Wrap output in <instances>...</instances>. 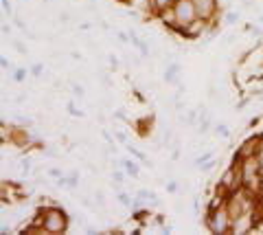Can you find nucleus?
Listing matches in <instances>:
<instances>
[{
    "label": "nucleus",
    "instance_id": "1",
    "mask_svg": "<svg viewBox=\"0 0 263 235\" xmlns=\"http://www.w3.org/2000/svg\"><path fill=\"white\" fill-rule=\"evenodd\" d=\"M239 165V174H241V187L257 196V193L263 189V163L259 156H248L241 160H235Z\"/></svg>",
    "mask_w": 263,
    "mask_h": 235
},
{
    "label": "nucleus",
    "instance_id": "2",
    "mask_svg": "<svg viewBox=\"0 0 263 235\" xmlns=\"http://www.w3.org/2000/svg\"><path fill=\"white\" fill-rule=\"evenodd\" d=\"M70 226V215L64 211L62 207L51 205L40 209V220H37V229L44 233H53V235H62L68 231Z\"/></svg>",
    "mask_w": 263,
    "mask_h": 235
},
{
    "label": "nucleus",
    "instance_id": "3",
    "mask_svg": "<svg viewBox=\"0 0 263 235\" xmlns=\"http://www.w3.org/2000/svg\"><path fill=\"white\" fill-rule=\"evenodd\" d=\"M206 229L211 233H230V229H233V213H230L228 209V200L221 198L217 205H213L209 211H206Z\"/></svg>",
    "mask_w": 263,
    "mask_h": 235
},
{
    "label": "nucleus",
    "instance_id": "4",
    "mask_svg": "<svg viewBox=\"0 0 263 235\" xmlns=\"http://www.w3.org/2000/svg\"><path fill=\"white\" fill-rule=\"evenodd\" d=\"M174 11H176V22H178V33L197 20V11H195L193 0H176Z\"/></svg>",
    "mask_w": 263,
    "mask_h": 235
},
{
    "label": "nucleus",
    "instance_id": "5",
    "mask_svg": "<svg viewBox=\"0 0 263 235\" xmlns=\"http://www.w3.org/2000/svg\"><path fill=\"white\" fill-rule=\"evenodd\" d=\"M193 5H195V11L200 20L213 22L219 13V0H193Z\"/></svg>",
    "mask_w": 263,
    "mask_h": 235
},
{
    "label": "nucleus",
    "instance_id": "6",
    "mask_svg": "<svg viewBox=\"0 0 263 235\" xmlns=\"http://www.w3.org/2000/svg\"><path fill=\"white\" fill-rule=\"evenodd\" d=\"M261 145H263V136H250L248 141L241 143V148H239V152H237L235 160H241V158H248V156H259Z\"/></svg>",
    "mask_w": 263,
    "mask_h": 235
},
{
    "label": "nucleus",
    "instance_id": "7",
    "mask_svg": "<svg viewBox=\"0 0 263 235\" xmlns=\"http://www.w3.org/2000/svg\"><path fill=\"white\" fill-rule=\"evenodd\" d=\"M252 229H254V213L252 211H246V213H239L237 218H233V229H230V233L241 235V233H250Z\"/></svg>",
    "mask_w": 263,
    "mask_h": 235
},
{
    "label": "nucleus",
    "instance_id": "8",
    "mask_svg": "<svg viewBox=\"0 0 263 235\" xmlns=\"http://www.w3.org/2000/svg\"><path fill=\"white\" fill-rule=\"evenodd\" d=\"M174 3L176 0H149V9L156 15V13H160L164 9H169V7H174Z\"/></svg>",
    "mask_w": 263,
    "mask_h": 235
},
{
    "label": "nucleus",
    "instance_id": "9",
    "mask_svg": "<svg viewBox=\"0 0 263 235\" xmlns=\"http://www.w3.org/2000/svg\"><path fill=\"white\" fill-rule=\"evenodd\" d=\"M123 169H125L127 176H132V178H136L138 174H141V169H138V165L132 158H123Z\"/></svg>",
    "mask_w": 263,
    "mask_h": 235
},
{
    "label": "nucleus",
    "instance_id": "10",
    "mask_svg": "<svg viewBox=\"0 0 263 235\" xmlns=\"http://www.w3.org/2000/svg\"><path fill=\"white\" fill-rule=\"evenodd\" d=\"M117 202L121 207H132L134 205V200H132V196L127 191H117Z\"/></svg>",
    "mask_w": 263,
    "mask_h": 235
},
{
    "label": "nucleus",
    "instance_id": "11",
    "mask_svg": "<svg viewBox=\"0 0 263 235\" xmlns=\"http://www.w3.org/2000/svg\"><path fill=\"white\" fill-rule=\"evenodd\" d=\"M66 112H68L70 117H77V119H84V117H86V112H84V110H79V108H77L72 101L66 103Z\"/></svg>",
    "mask_w": 263,
    "mask_h": 235
},
{
    "label": "nucleus",
    "instance_id": "12",
    "mask_svg": "<svg viewBox=\"0 0 263 235\" xmlns=\"http://www.w3.org/2000/svg\"><path fill=\"white\" fill-rule=\"evenodd\" d=\"M27 75H29V70H27V68H13L11 79H13L15 84H22L24 79H27Z\"/></svg>",
    "mask_w": 263,
    "mask_h": 235
},
{
    "label": "nucleus",
    "instance_id": "13",
    "mask_svg": "<svg viewBox=\"0 0 263 235\" xmlns=\"http://www.w3.org/2000/svg\"><path fill=\"white\" fill-rule=\"evenodd\" d=\"M70 91L75 93V99H84L86 97V88H84V84H79V82H70Z\"/></svg>",
    "mask_w": 263,
    "mask_h": 235
},
{
    "label": "nucleus",
    "instance_id": "14",
    "mask_svg": "<svg viewBox=\"0 0 263 235\" xmlns=\"http://www.w3.org/2000/svg\"><path fill=\"white\" fill-rule=\"evenodd\" d=\"M215 134L221 136V139H230V136H233V132H230V128L226 123H217L215 125Z\"/></svg>",
    "mask_w": 263,
    "mask_h": 235
},
{
    "label": "nucleus",
    "instance_id": "15",
    "mask_svg": "<svg viewBox=\"0 0 263 235\" xmlns=\"http://www.w3.org/2000/svg\"><path fill=\"white\" fill-rule=\"evenodd\" d=\"M219 163V160H213V158H209V160H204L202 165H197V169H200L202 174H209V172H213L215 169V165Z\"/></svg>",
    "mask_w": 263,
    "mask_h": 235
},
{
    "label": "nucleus",
    "instance_id": "16",
    "mask_svg": "<svg viewBox=\"0 0 263 235\" xmlns=\"http://www.w3.org/2000/svg\"><path fill=\"white\" fill-rule=\"evenodd\" d=\"M125 150H127V152H129L136 160H145V158H147V154H145V152H141V150H136L132 143H127V145H125Z\"/></svg>",
    "mask_w": 263,
    "mask_h": 235
},
{
    "label": "nucleus",
    "instance_id": "17",
    "mask_svg": "<svg viewBox=\"0 0 263 235\" xmlns=\"http://www.w3.org/2000/svg\"><path fill=\"white\" fill-rule=\"evenodd\" d=\"M125 180H127V176L123 174L121 169H114V172H112V183H119V185H123Z\"/></svg>",
    "mask_w": 263,
    "mask_h": 235
},
{
    "label": "nucleus",
    "instance_id": "18",
    "mask_svg": "<svg viewBox=\"0 0 263 235\" xmlns=\"http://www.w3.org/2000/svg\"><path fill=\"white\" fill-rule=\"evenodd\" d=\"M13 48H15L18 53H22V55H27V53H29V48H27V44H24L22 40H15V42H13Z\"/></svg>",
    "mask_w": 263,
    "mask_h": 235
},
{
    "label": "nucleus",
    "instance_id": "19",
    "mask_svg": "<svg viewBox=\"0 0 263 235\" xmlns=\"http://www.w3.org/2000/svg\"><path fill=\"white\" fill-rule=\"evenodd\" d=\"M114 139H117V143H125V145H127L129 136H127L125 132H121V130H114Z\"/></svg>",
    "mask_w": 263,
    "mask_h": 235
},
{
    "label": "nucleus",
    "instance_id": "20",
    "mask_svg": "<svg viewBox=\"0 0 263 235\" xmlns=\"http://www.w3.org/2000/svg\"><path fill=\"white\" fill-rule=\"evenodd\" d=\"M95 200H97L99 207L105 205V193H103V189H95Z\"/></svg>",
    "mask_w": 263,
    "mask_h": 235
},
{
    "label": "nucleus",
    "instance_id": "21",
    "mask_svg": "<svg viewBox=\"0 0 263 235\" xmlns=\"http://www.w3.org/2000/svg\"><path fill=\"white\" fill-rule=\"evenodd\" d=\"M42 73H44V64H35V66L31 68V75H33V77H37V79H40V77H44Z\"/></svg>",
    "mask_w": 263,
    "mask_h": 235
},
{
    "label": "nucleus",
    "instance_id": "22",
    "mask_svg": "<svg viewBox=\"0 0 263 235\" xmlns=\"http://www.w3.org/2000/svg\"><path fill=\"white\" fill-rule=\"evenodd\" d=\"M66 187H68V189H77V187H79V178H75V176H70V174H68V180H66Z\"/></svg>",
    "mask_w": 263,
    "mask_h": 235
},
{
    "label": "nucleus",
    "instance_id": "23",
    "mask_svg": "<svg viewBox=\"0 0 263 235\" xmlns=\"http://www.w3.org/2000/svg\"><path fill=\"white\" fill-rule=\"evenodd\" d=\"M178 191H180L178 180H169V183H167V193H178Z\"/></svg>",
    "mask_w": 263,
    "mask_h": 235
},
{
    "label": "nucleus",
    "instance_id": "24",
    "mask_svg": "<svg viewBox=\"0 0 263 235\" xmlns=\"http://www.w3.org/2000/svg\"><path fill=\"white\" fill-rule=\"evenodd\" d=\"M237 20H239V13H237V11H228L226 13V22L228 24H237Z\"/></svg>",
    "mask_w": 263,
    "mask_h": 235
},
{
    "label": "nucleus",
    "instance_id": "25",
    "mask_svg": "<svg viewBox=\"0 0 263 235\" xmlns=\"http://www.w3.org/2000/svg\"><path fill=\"white\" fill-rule=\"evenodd\" d=\"M46 174L51 176V178H62V169H57V167H51V169H46Z\"/></svg>",
    "mask_w": 263,
    "mask_h": 235
},
{
    "label": "nucleus",
    "instance_id": "26",
    "mask_svg": "<svg viewBox=\"0 0 263 235\" xmlns=\"http://www.w3.org/2000/svg\"><path fill=\"white\" fill-rule=\"evenodd\" d=\"M108 62H110V68L112 70L119 68V58H117V55H108Z\"/></svg>",
    "mask_w": 263,
    "mask_h": 235
},
{
    "label": "nucleus",
    "instance_id": "27",
    "mask_svg": "<svg viewBox=\"0 0 263 235\" xmlns=\"http://www.w3.org/2000/svg\"><path fill=\"white\" fill-rule=\"evenodd\" d=\"M3 9L7 15H11L13 13V7H11V0H3Z\"/></svg>",
    "mask_w": 263,
    "mask_h": 235
},
{
    "label": "nucleus",
    "instance_id": "28",
    "mask_svg": "<svg viewBox=\"0 0 263 235\" xmlns=\"http://www.w3.org/2000/svg\"><path fill=\"white\" fill-rule=\"evenodd\" d=\"M114 119H119V121H127V115H125V112H121V110H114Z\"/></svg>",
    "mask_w": 263,
    "mask_h": 235
},
{
    "label": "nucleus",
    "instance_id": "29",
    "mask_svg": "<svg viewBox=\"0 0 263 235\" xmlns=\"http://www.w3.org/2000/svg\"><path fill=\"white\" fill-rule=\"evenodd\" d=\"M0 66H3L5 70H9V68H11V62L7 60V58H0Z\"/></svg>",
    "mask_w": 263,
    "mask_h": 235
},
{
    "label": "nucleus",
    "instance_id": "30",
    "mask_svg": "<svg viewBox=\"0 0 263 235\" xmlns=\"http://www.w3.org/2000/svg\"><path fill=\"white\" fill-rule=\"evenodd\" d=\"M24 101H27V95H18V97H15V103H24Z\"/></svg>",
    "mask_w": 263,
    "mask_h": 235
},
{
    "label": "nucleus",
    "instance_id": "31",
    "mask_svg": "<svg viewBox=\"0 0 263 235\" xmlns=\"http://www.w3.org/2000/svg\"><path fill=\"white\" fill-rule=\"evenodd\" d=\"M0 233H5V235H9V233H11V226H7V224H3V229H0Z\"/></svg>",
    "mask_w": 263,
    "mask_h": 235
},
{
    "label": "nucleus",
    "instance_id": "32",
    "mask_svg": "<svg viewBox=\"0 0 263 235\" xmlns=\"http://www.w3.org/2000/svg\"><path fill=\"white\" fill-rule=\"evenodd\" d=\"M3 33H5V35L11 33V27H9V24H5V27H3Z\"/></svg>",
    "mask_w": 263,
    "mask_h": 235
},
{
    "label": "nucleus",
    "instance_id": "33",
    "mask_svg": "<svg viewBox=\"0 0 263 235\" xmlns=\"http://www.w3.org/2000/svg\"><path fill=\"white\" fill-rule=\"evenodd\" d=\"M121 3H129V0H121Z\"/></svg>",
    "mask_w": 263,
    "mask_h": 235
}]
</instances>
